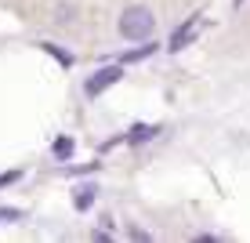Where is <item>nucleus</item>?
Returning <instances> with one entry per match:
<instances>
[{"mask_svg": "<svg viewBox=\"0 0 250 243\" xmlns=\"http://www.w3.org/2000/svg\"><path fill=\"white\" fill-rule=\"evenodd\" d=\"M152 29H156V19H152L149 7H142V4L124 7V15H120V37L138 40V44H142V40L152 37Z\"/></svg>", "mask_w": 250, "mask_h": 243, "instance_id": "nucleus-1", "label": "nucleus"}, {"mask_svg": "<svg viewBox=\"0 0 250 243\" xmlns=\"http://www.w3.org/2000/svg\"><path fill=\"white\" fill-rule=\"evenodd\" d=\"M22 211H15V207H0V221H19Z\"/></svg>", "mask_w": 250, "mask_h": 243, "instance_id": "nucleus-8", "label": "nucleus"}, {"mask_svg": "<svg viewBox=\"0 0 250 243\" xmlns=\"http://www.w3.org/2000/svg\"><path fill=\"white\" fill-rule=\"evenodd\" d=\"M11 181H19V171H7V175H0V189L11 185Z\"/></svg>", "mask_w": 250, "mask_h": 243, "instance_id": "nucleus-11", "label": "nucleus"}, {"mask_svg": "<svg viewBox=\"0 0 250 243\" xmlns=\"http://www.w3.org/2000/svg\"><path fill=\"white\" fill-rule=\"evenodd\" d=\"M156 134H160V127H156V124H134V127H131V134H127V142L142 145V142H149V138H156Z\"/></svg>", "mask_w": 250, "mask_h": 243, "instance_id": "nucleus-4", "label": "nucleus"}, {"mask_svg": "<svg viewBox=\"0 0 250 243\" xmlns=\"http://www.w3.org/2000/svg\"><path fill=\"white\" fill-rule=\"evenodd\" d=\"M44 51H51V55H55V58H62V66H73V58H69V55H65L62 47H51V44H44Z\"/></svg>", "mask_w": 250, "mask_h": 243, "instance_id": "nucleus-9", "label": "nucleus"}, {"mask_svg": "<svg viewBox=\"0 0 250 243\" xmlns=\"http://www.w3.org/2000/svg\"><path fill=\"white\" fill-rule=\"evenodd\" d=\"M69 19H73V7H58V25H69Z\"/></svg>", "mask_w": 250, "mask_h": 243, "instance_id": "nucleus-10", "label": "nucleus"}, {"mask_svg": "<svg viewBox=\"0 0 250 243\" xmlns=\"http://www.w3.org/2000/svg\"><path fill=\"white\" fill-rule=\"evenodd\" d=\"M94 196H98V189H94V185H80V189H76L73 207H76V211H91V207H94Z\"/></svg>", "mask_w": 250, "mask_h": 243, "instance_id": "nucleus-5", "label": "nucleus"}, {"mask_svg": "<svg viewBox=\"0 0 250 243\" xmlns=\"http://www.w3.org/2000/svg\"><path fill=\"white\" fill-rule=\"evenodd\" d=\"M116 80H124V69H120V66H102L98 73H94L91 80L83 84V94H87V98H98V94L109 91Z\"/></svg>", "mask_w": 250, "mask_h": 243, "instance_id": "nucleus-2", "label": "nucleus"}, {"mask_svg": "<svg viewBox=\"0 0 250 243\" xmlns=\"http://www.w3.org/2000/svg\"><path fill=\"white\" fill-rule=\"evenodd\" d=\"M152 51H156V44H152V40H142V47H134V51H124V58H120V62H142V58H149Z\"/></svg>", "mask_w": 250, "mask_h": 243, "instance_id": "nucleus-6", "label": "nucleus"}, {"mask_svg": "<svg viewBox=\"0 0 250 243\" xmlns=\"http://www.w3.org/2000/svg\"><path fill=\"white\" fill-rule=\"evenodd\" d=\"M200 25H203L200 15H192V19H185L182 25H178V29L170 33V40H167V51H170V55H174V51H185L188 44H192V40L200 37Z\"/></svg>", "mask_w": 250, "mask_h": 243, "instance_id": "nucleus-3", "label": "nucleus"}, {"mask_svg": "<svg viewBox=\"0 0 250 243\" xmlns=\"http://www.w3.org/2000/svg\"><path fill=\"white\" fill-rule=\"evenodd\" d=\"M55 156L58 160H69V156H73V138H58L55 142Z\"/></svg>", "mask_w": 250, "mask_h": 243, "instance_id": "nucleus-7", "label": "nucleus"}]
</instances>
